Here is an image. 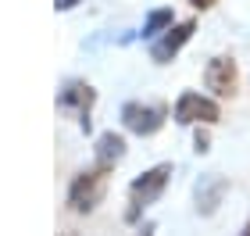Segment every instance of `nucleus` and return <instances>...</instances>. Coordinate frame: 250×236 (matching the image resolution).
Listing matches in <instances>:
<instances>
[{"label":"nucleus","instance_id":"1","mask_svg":"<svg viewBox=\"0 0 250 236\" xmlns=\"http://www.w3.org/2000/svg\"><path fill=\"white\" fill-rule=\"evenodd\" d=\"M168 179H172V165H154L129 186V208H125V222H140V215L165 193Z\"/></svg>","mask_w":250,"mask_h":236},{"label":"nucleus","instance_id":"2","mask_svg":"<svg viewBox=\"0 0 250 236\" xmlns=\"http://www.w3.org/2000/svg\"><path fill=\"white\" fill-rule=\"evenodd\" d=\"M107 172L111 168H100V165H93L89 172H83V175H75V183L68 186V208L72 211H93L100 200H104V190H107Z\"/></svg>","mask_w":250,"mask_h":236},{"label":"nucleus","instance_id":"3","mask_svg":"<svg viewBox=\"0 0 250 236\" xmlns=\"http://www.w3.org/2000/svg\"><path fill=\"white\" fill-rule=\"evenodd\" d=\"M222 111L211 97H200V93H183L175 100V122L179 126H211L218 122Z\"/></svg>","mask_w":250,"mask_h":236},{"label":"nucleus","instance_id":"4","mask_svg":"<svg viewBox=\"0 0 250 236\" xmlns=\"http://www.w3.org/2000/svg\"><path fill=\"white\" fill-rule=\"evenodd\" d=\"M122 122H125V129H129V132H136V136H154V132L165 126V107L132 100V104L122 107Z\"/></svg>","mask_w":250,"mask_h":236},{"label":"nucleus","instance_id":"5","mask_svg":"<svg viewBox=\"0 0 250 236\" xmlns=\"http://www.w3.org/2000/svg\"><path fill=\"white\" fill-rule=\"evenodd\" d=\"M193 32H197V21H179V25H172V29H168L165 36L150 47V58H154L157 64H168V61H172L175 54L189 43Z\"/></svg>","mask_w":250,"mask_h":236},{"label":"nucleus","instance_id":"6","mask_svg":"<svg viewBox=\"0 0 250 236\" xmlns=\"http://www.w3.org/2000/svg\"><path fill=\"white\" fill-rule=\"evenodd\" d=\"M204 83L214 97H232L236 93V83H240V72H236V61L232 58H214L204 72Z\"/></svg>","mask_w":250,"mask_h":236},{"label":"nucleus","instance_id":"7","mask_svg":"<svg viewBox=\"0 0 250 236\" xmlns=\"http://www.w3.org/2000/svg\"><path fill=\"white\" fill-rule=\"evenodd\" d=\"M93 86H86V83H68L61 89V97H58V104L64 111H75L79 115V126L89 129V107H93Z\"/></svg>","mask_w":250,"mask_h":236},{"label":"nucleus","instance_id":"8","mask_svg":"<svg viewBox=\"0 0 250 236\" xmlns=\"http://www.w3.org/2000/svg\"><path fill=\"white\" fill-rule=\"evenodd\" d=\"M225 190H229V179L225 175H204L200 183H197V211L200 215H214V208L222 204V197H225Z\"/></svg>","mask_w":250,"mask_h":236},{"label":"nucleus","instance_id":"9","mask_svg":"<svg viewBox=\"0 0 250 236\" xmlns=\"http://www.w3.org/2000/svg\"><path fill=\"white\" fill-rule=\"evenodd\" d=\"M97 165L100 168H115L122 157H125V140L118 136V132H104V136L97 140Z\"/></svg>","mask_w":250,"mask_h":236},{"label":"nucleus","instance_id":"10","mask_svg":"<svg viewBox=\"0 0 250 236\" xmlns=\"http://www.w3.org/2000/svg\"><path fill=\"white\" fill-rule=\"evenodd\" d=\"M168 29H172V11H168V7H157V11H150L146 21H143V40H154L157 32H168Z\"/></svg>","mask_w":250,"mask_h":236},{"label":"nucleus","instance_id":"11","mask_svg":"<svg viewBox=\"0 0 250 236\" xmlns=\"http://www.w3.org/2000/svg\"><path fill=\"white\" fill-rule=\"evenodd\" d=\"M193 150H197V154H208V150H211L208 132H200V129H197V136H193Z\"/></svg>","mask_w":250,"mask_h":236},{"label":"nucleus","instance_id":"12","mask_svg":"<svg viewBox=\"0 0 250 236\" xmlns=\"http://www.w3.org/2000/svg\"><path fill=\"white\" fill-rule=\"evenodd\" d=\"M79 4V0H54V7H58V11H68V7H75Z\"/></svg>","mask_w":250,"mask_h":236},{"label":"nucleus","instance_id":"13","mask_svg":"<svg viewBox=\"0 0 250 236\" xmlns=\"http://www.w3.org/2000/svg\"><path fill=\"white\" fill-rule=\"evenodd\" d=\"M189 4H193V7H200V11H208V7L214 4V0H189Z\"/></svg>","mask_w":250,"mask_h":236},{"label":"nucleus","instance_id":"14","mask_svg":"<svg viewBox=\"0 0 250 236\" xmlns=\"http://www.w3.org/2000/svg\"><path fill=\"white\" fill-rule=\"evenodd\" d=\"M150 233H154V226H143V229L136 233V236H150Z\"/></svg>","mask_w":250,"mask_h":236},{"label":"nucleus","instance_id":"15","mask_svg":"<svg viewBox=\"0 0 250 236\" xmlns=\"http://www.w3.org/2000/svg\"><path fill=\"white\" fill-rule=\"evenodd\" d=\"M240 236H250V222H247V229H243V233H240Z\"/></svg>","mask_w":250,"mask_h":236}]
</instances>
